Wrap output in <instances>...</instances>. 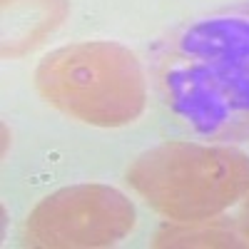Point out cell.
Segmentation results:
<instances>
[{
    "label": "cell",
    "instance_id": "1",
    "mask_svg": "<svg viewBox=\"0 0 249 249\" xmlns=\"http://www.w3.org/2000/svg\"><path fill=\"white\" fill-rule=\"evenodd\" d=\"M157 85L192 132L249 140V0L179 28L160 55Z\"/></svg>",
    "mask_w": 249,
    "mask_h": 249
},
{
    "label": "cell",
    "instance_id": "2",
    "mask_svg": "<svg viewBox=\"0 0 249 249\" xmlns=\"http://www.w3.org/2000/svg\"><path fill=\"white\" fill-rule=\"evenodd\" d=\"M127 182L167 219H212L249 195V155L224 142H167L142 152Z\"/></svg>",
    "mask_w": 249,
    "mask_h": 249
},
{
    "label": "cell",
    "instance_id": "3",
    "mask_svg": "<svg viewBox=\"0 0 249 249\" xmlns=\"http://www.w3.org/2000/svg\"><path fill=\"white\" fill-rule=\"evenodd\" d=\"M35 88L60 112L97 127L127 124L147 105V80L140 60L110 40L53 50L35 70Z\"/></svg>",
    "mask_w": 249,
    "mask_h": 249
},
{
    "label": "cell",
    "instance_id": "4",
    "mask_svg": "<svg viewBox=\"0 0 249 249\" xmlns=\"http://www.w3.org/2000/svg\"><path fill=\"white\" fill-rule=\"evenodd\" d=\"M135 227V207L107 184H75L43 199L28 217L30 247H107Z\"/></svg>",
    "mask_w": 249,
    "mask_h": 249
},
{
    "label": "cell",
    "instance_id": "5",
    "mask_svg": "<svg viewBox=\"0 0 249 249\" xmlns=\"http://www.w3.org/2000/svg\"><path fill=\"white\" fill-rule=\"evenodd\" d=\"M68 0H3V57L40 45L65 20Z\"/></svg>",
    "mask_w": 249,
    "mask_h": 249
},
{
    "label": "cell",
    "instance_id": "6",
    "mask_svg": "<svg viewBox=\"0 0 249 249\" xmlns=\"http://www.w3.org/2000/svg\"><path fill=\"white\" fill-rule=\"evenodd\" d=\"M249 244L242 232L222 219L177 222L162 227L155 237V247H244Z\"/></svg>",
    "mask_w": 249,
    "mask_h": 249
},
{
    "label": "cell",
    "instance_id": "7",
    "mask_svg": "<svg viewBox=\"0 0 249 249\" xmlns=\"http://www.w3.org/2000/svg\"><path fill=\"white\" fill-rule=\"evenodd\" d=\"M239 230H242L244 239L249 242V199H247V204H244V210H242V214H239Z\"/></svg>",
    "mask_w": 249,
    "mask_h": 249
}]
</instances>
